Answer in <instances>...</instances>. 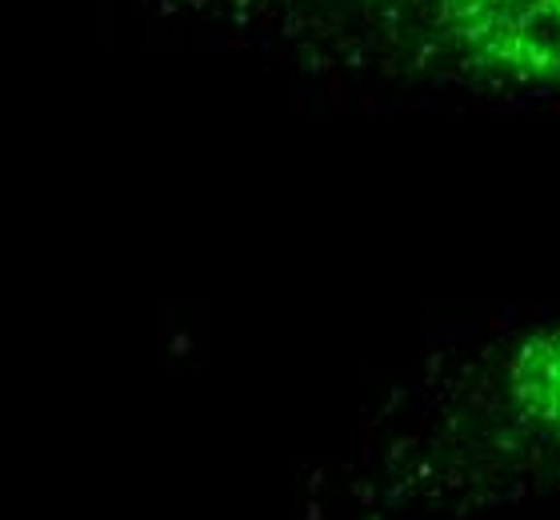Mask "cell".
Instances as JSON below:
<instances>
[{"label": "cell", "mask_w": 560, "mask_h": 520, "mask_svg": "<svg viewBox=\"0 0 560 520\" xmlns=\"http://www.w3.org/2000/svg\"><path fill=\"white\" fill-rule=\"evenodd\" d=\"M400 488L429 517H477L560 488V324L492 353L456 437L429 449Z\"/></svg>", "instance_id": "cell-1"}, {"label": "cell", "mask_w": 560, "mask_h": 520, "mask_svg": "<svg viewBox=\"0 0 560 520\" xmlns=\"http://www.w3.org/2000/svg\"><path fill=\"white\" fill-rule=\"evenodd\" d=\"M420 33L456 69L489 81L560 84V0H409Z\"/></svg>", "instance_id": "cell-2"}]
</instances>
